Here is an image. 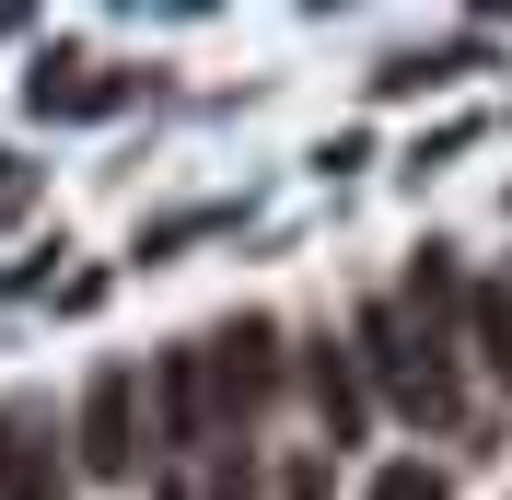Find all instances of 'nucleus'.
<instances>
[{"label":"nucleus","mask_w":512,"mask_h":500,"mask_svg":"<svg viewBox=\"0 0 512 500\" xmlns=\"http://www.w3.org/2000/svg\"><path fill=\"white\" fill-rule=\"evenodd\" d=\"M303 396H315V419H326L338 442H350V431H361V407H373V396H361V373L338 361V338H315V349H303Z\"/></svg>","instance_id":"nucleus-6"},{"label":"nucleus","mask_w":512,"mask_h":500,"mask_svg":"<svg viewBox=\"0 0 512 500\" xmlns=\"http://www.w3.org/2000/svg\"><path fill=\"white\" fill-rule=\"evenodd\" d=\"M361 349H373V384L408 407V419H431V431L454 419V338H431L419 314H396V291L361 303Z\"/></svg>","instance_id":"nucleus-1"},{"label":"nucleus","mask_w":512,"mask_h":500,"mask_svg":"<svg viewBox=\"0 0 512 500\" xmlns=\"http://www.w3.org/2000/svg\"><path fill=\"white\" fill-rule=\"evenodd\" d=\"M70 466H59V419L47 407H0V500H59Z\"/></svg>","instance_id":"nucleus-4"},{"label":"nucleus","mask_w":512,"mask_h":500,"mask_svg":"<svg viewBox=\"0 0 512 500\" xmlns=\"http://www.w3.org/2000/svg\"><path fill=\"white\" fill-rule=\"evenodd\" d=\"M198 361H210V407H222V431H245L256 407L280 396V326H256V314L210 326V338H198Z\"/></svg>","instance_id":"nucleus-2"},{"label":"nucleus","mask_w":512,"mask_h":500,"mask_svg":"<svg viewBox=\"0 0 512 500\" xmlns=\"http://www.w3.org/2000/svg\"><path fill=\"white\" fill-rule=\"evenodd\" d=\"M361 500H443V477L419 466V454H384V466H373V489H361Z\"/></svg>","instance_id":"nucleus-8"},{"label":"nucleus","mask_w":512,"mask_h":500,"mask_svg":"<svg viewBox=\"0 0 512 500\" xmlns=\"http://www.w3.org/2000/svg\"><path fill=\"white\" fill-rule=\"evenodd\" d=\"M140 454H152V442H140V373L105 361V373L82 384V466L94 477H140Z\"/></svg>","instance_id":"nucleus-3"},{"label":"nucleus","mask_w":512,"mask_h":500,"mask_svg":"<svg viewBox=\"0 0 512 500\" xmlns=\"http://www.w3.org/2000/svg\"><path fill=\"white\" fill-rule=\"evenodd\" d=\"M152 407H163V442H175V454L222 442V407H210V361H198V338L152 361Z\"/></svg>","instance_id":"nucleus-5"},{"label":"nucleus","mask_w":512,"mask_h":500,"mask_svg":"<svg viewBox=\"0 0 512 500\" xmlns=\"http://www.w3.org/2000/svg\"><path fill=\"white\" fill-rule=\"evenodd\" d=\"M466 326H478V361H489V384L512 396V280H478V291H466Z\"/></svg>","instance_id":"nucleus-7"}]
</instances>
